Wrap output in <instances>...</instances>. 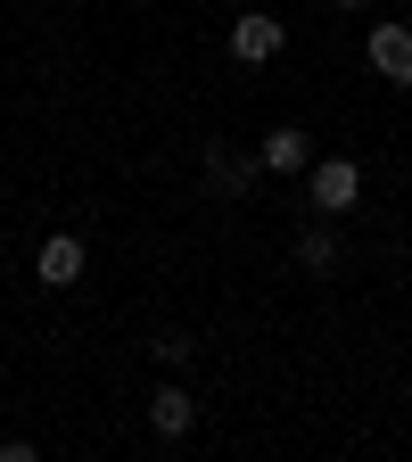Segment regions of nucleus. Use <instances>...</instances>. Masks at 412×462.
<instances>
[{
  "instance_id": "f257e3e1",
  "label": "nucleus",
  "mask_w": 412,
  "mask_h": 462,
  "mask_svg": "<svg viewBox=\"0 0 412 462\" xmlns=\"http://www.w3.org/2000/svg\"><path fill=\"white\" fill-rule=\"evenodd\" d=\"M355 199H363V165L355 157H314L306 165V207L314 215H355Z\"/></svg>"
},
{
  "instance_id": "f03ea898",
  "label": "nucleus",
  "mask_w": 412,
  "mask_h": 462,
  "mask_svg": "<svg viewBox=\"0 0 412 462\" xmlns=\"http://www.w3.org/2000/svg\"><path fill=\"white\" fill-rule=\"evenodd\" d=\"M280 17L272 9H240V17H231V58H240V67H272V58H280Z\"/></svg>"
},
{
  "instance_id": "7ed1b4c3",
  "label": "nucleus",
  "mask_w": 412,
  "mask_h": 462,
  "mask_svg": "<svg viewBox=\"0 0 412 462\" xmlns=\"http://www.w3.org/2000/svg\"><path fill=\"white\" fill-rule=\"evenodd\" d=\"M363 58H371V75L380 83H396V91H412V25H371V42H363Z\"/></svg>"
},
{
  "instance_id": "20e7f679",
  "label": "nucleus",
  "mask_w": 412,
  "mask_h": 462,
  "mask_svg": "<svg viewBox=\"0 0 412 462\" xmlns=\"http://www.w3.org/2000/svg\"><path fill=\"white\" fill-rule=\"evenodd\" d=\"M149 430H157L165 446H182V438L198 430V396L173 388V380H157V396H149Z\"/></svg>"
},
{
  "instance_id": "39448f33",
  "label": "nucleus",
  "mask_w": 412,
  "mask_h": 462,
  "mask_svg": "<svg viewBox=\"0 0 412 462\" xmlns=\"http://www.w3.org/2000/svg\"><path fill=\"white\" fill-rule=\"evenodd\" d=\"M83 264H91V248L75 240V231H58V240H41V256H33V281H41V289H75Z\"/></svg>"
},
{
  "instance_id": "423d86ee",
  "label": "nucleus",
  "mask_w": 412,
  "mask_h": 462,
  "mask_svg": "<svg viewBox=\"0 0 412 462\" xmlns=\"http://www.w3.org/2000/svg\"><path fill=\"white\" fill-rule=\"evenodd\" d=\"M198 173H206V190H231V199H240V190L256 182V173H264V157H240V149H223V141H206Z\"/></svg>"
},
{
  "instance_id": "0eeeda50",
  "label": "nucleus",
  "mask_w": 412,
  "mask_h": 462,
  "mask_svg": "<svg viewBox=\"0 0 412 462\" xmlns=\"http://www.w3.org/2000/svg\"><path fill=\"white\" fill-rule=\"evenodd\" d=\"M256 157H264V173H288V182H298V173L314 165V141H306L298 125H272V133L256 141Z\"/></svg>"
},
{
  "instance_id": "6e6552de",
  "label": "nucleus",
  "mask_w": 412,
  "mask_h": 462,
  "mask_svg": "<svg viewBox=\"0 0 412 462\" xmlns=\"http://www.w3.org/2000/svg\"><path fill=\"white\" fill-rule=\"evenodd\" d=\"M298 273H338V231H330V215L298 231Z\"/></svg>"
},
{
  "instance_id": "1a4fd4ad",
  "label": "nucleus",
  "mask_w": 412,
  "mask_h": 462,
  "mask_svg": "<svg viewBox=\"0 0 412 462\" xmlns=\"http://www.w3.org/2000/svg\"><path fill=\"white\" fill-rule=\"evenodd\" d=\"M190 346H198V338H182V330H165V338H149V356H157V364L173 372V364H190Z\"/></svg>"
},
{
  "instance_id": "9d476101",
  "label": "nucleus",
  "mask_w": 412,
  "mask_h": 462,
  "mask_svg": "<svg viewBox=\"0 0 412 462\" xmlns=\"http://www.w3.org/2000/svg\"><path fill=\"white\" fill-rule=\"evenodd\" d=\"M338 9H371V0H338Z\"/></svg>"
}]
</instances>
